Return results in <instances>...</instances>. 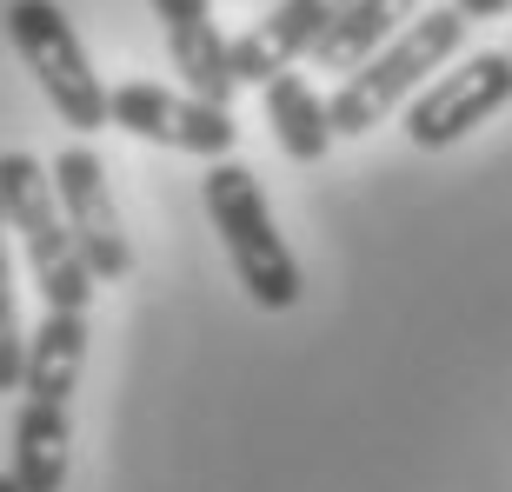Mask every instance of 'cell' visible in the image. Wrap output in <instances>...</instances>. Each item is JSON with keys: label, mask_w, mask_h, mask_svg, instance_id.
<instances>
[{"label": "cell", "mask_w": 512, "mask_h": 492, "mask_svg": "<svg viewBox=\"0 0 512 492\" xmlns=\"http://www.w3.org/2000/svg\"><path fill=\"white\" fill-rule=\"evenodd\" d=\"M80 366H87V313H40V333H27L20 413H14V466H7L20 479V492L67 486Z\"/></svg>", "instance_id": "6da1fadb"}, {"label": "cell", "mask_w": 512, "mask_h": 492, "mask_svg": "<svg viewBox=\"0 0 512 492\" xmlns=\"http://www.w3.org/2000/svg\"><path fill=\"white\" fill-rule=\"evenodd\" d=\"M466 27H473V20L453 14V7H419V14L386 40L380 54L360 60V67L340 80V94L326 100L333 140H340V133H346V140H360V133H373L386 114H399V107H406V100H413L419 87L446 67V60H459Z\"/></svg>", "instance_id": "7a4b0ae2"}, {"label": "cell", "mask_w": 512, "mask_h": 492, "mask_svg": "<svg viewBox=\"0 0 512 492\" xmlns=\"http://www.w3.org/2000/svg\"><path fill=\"white\" fill-rule=\"evenodd\" d=\"M207 213H213V233H220V246H227L233 260V280L247 286V300L266 306V313H293L306 293L300 280V260H293V246L280 240V227H273V207H266L260 180H253L240 160H207Z\"/></svg>", "instance_id": "3957f363"}, {"label": "cell", "mask_w": 512, "mask_h": 492, "mask_svg": "<svg viewBox=\"0 0 512 492\" xmlns=\"http://www.w3.org/2000/svg\"><path fill=\"white\" fill-rule=\"evenodd\" d=\"M0 213H7V233H20L40 306L47 313H87L94 273H87L74 233H67V213L54 200V173L40 167L34 153H0Z\"/></svg>", "instance_id": "277c9868"}, {"label": "cell", "mask_w": 512, "mask_h": 492, "mask_svg": "<svg viewBox=\"0 0 512 492\" xmlns=\"http://www.w3.org/2000/svg\"><path fill=\"white\" fill-rule=\"evenodd\" d=\"M7 40H14V54L27 60V74L40 80L47 107L74 133L114 127V114H107V80L94 74L74 20L60 14V0H14V7H7Z\"/></svg>", "instance_id": "5b68a950"}, {"label": "cell", "mask_w": 512, "mask_h": 492, "mask_svg": "<svg viewBox=\"0 0 512 492\" xmlns=\"http://www.w3.org/2000/svg\"><path fill=\"white\" fill-rule=\"evenodd\" d=\"M506 100H512V54H466L459 67L433 74L406 100V140L439 153L453 140H466L473 127H486Z\"/></svg>", "instance_id": "8992f818"}, {"label": "cell", "mask_w": 512, "mask_h": 492, "mask_svg": "<svg viewBox=\"0 0 512 492\" xmlns=\"http://www.w3.org/2000/svg\"><path fill=\"white\" fill-rule=\"evenodd\" d=\"M107 114L133 140H153V147H173V153H200V160H227L233 140H240L227 107H213L200 94H173L160 80H120V87H107Z\"/></svg>", "instance_id": "52a82bcc"}, {"label": "cell", "mask_w": 512, "mask_h": 492, "mask_svg": "<svg viewBox=\"0 0 512 492\" xmlns=\"http://www.w3.org/2000/svg\"><path fill=\"white\" fill-rule=\"evenodd\" d=\"M54 200L67 213V233H74L80 260L94 280H127L133 273V240L120 227V207H114V187H107V167H100L94 147H60L54 153Z\"/></svg>", "instance_id": "ba28073f"}, {"label": "cell", "mask_w": 512, "mask_h": 492, "mask_svg": "<svg viewBox=\"0 0 512 492\" xmlns=\"http://www.w3.org/2000/svg\"><path fill=\"white\" fill-rule=\"evenodd\" d=\"M346 0H280L266 20H253L247 34L227 40V67H233V87H253V80H273L286 74L300 54H313L320 47V34L340 20Z\"/></svg>", "instance_id": "9c48e42d"}, {"label": "cell", "mask_w": 512, "mask_h": 492, "mask_svg": "<svg viewBox=\"0 0 512 492\" xmlns=\"http://www.w3.org/2000/svg\"><path fill=\"white\" fill-rule=\"evenodd\" d=\"M153 14L167 27V54L187 80V94L227 107L233 100V67H227V34L213 20V0H153Z\"/></svg>", "instance_id": "30bf717a"}, {"label": "cell", "mask_w": 512, "mask_h": 492, "mask_svg": "<svg viewBox=\"0 0 512 492\" xmlns=\"http://www.w3.org/2000/svg\"><path fill=\"white\" fill-rule=\"evenodd\" d=\"M413 14H419V0H346L340 20L320 34L313 60H320L326 74H353V67L380 54V47H386V40H393Z\"/></svg>", "instance_id": "8fae6325"}, {"label": "cell", "mask_w": 512, "mask_h": 492, "mask_svg": "<svg viewBox=\"0 0 512 492\" xmlns=\"http://www.w3.org/2000/svg\"><path fill=\"white\" fill-rule=\"evenodd\" d=\"M266 120H273V140H280V153H286V160H300V167L326 160V147H333L326 100L313 94V80L293 74V67L266 80Z\"/></svg>", "instance_id": "7c38bea8"}, {"label": "cell", "mask_w": 512, "mask_h": 492, "mask_svg": "<svg viewBox=\"0 0 512 492\" xmlns=\"http://www.w3.org/2000/svg\"><path fill=\"white\" fill-rule=\"evenodd\" d=\"M20 366H27V333H20L14 260H7V213H0V393H20Z\"/></svg>", "instance_id": "4fadbf2b"}, {"label": "cell", "mask_w": 512, "mask_h": 492, "mask_svg": "<svg viewBox=\"0 0 512 492\" xmlns=\"http://www.w3.org/2000/svg\"><path fill=\"white\" fill-rule=\"evenodd\" d=\"M453 14H466V20H499V14H512V0H453Z\"/></svg>", "instance_id": "5bb4252c"}, {"label": "cell", "mask_w": 512, "mask_h": 492, "mask_svg": "<svg viewBox=\"0 0 512 492\" xmlns=\"http://www.w3.org/2000/svg\"><path fill=\"white\" fill-rule=\"evenodd\" d=\"M0 492H20V479H14V473H0Z\"/></svg>", "instance_id": "9a60e30c"}]
</instances>
